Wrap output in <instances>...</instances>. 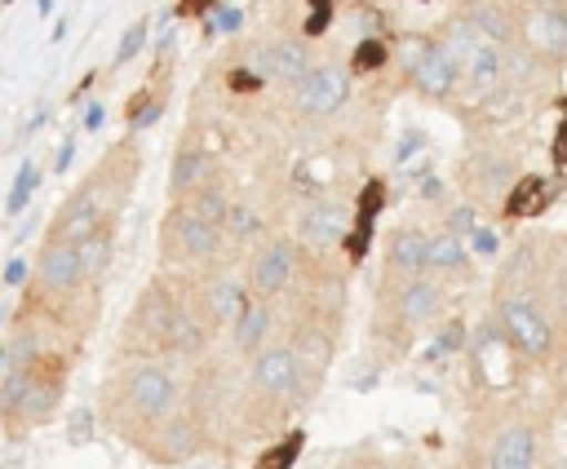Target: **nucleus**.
Here are the masks:
<instances>
[{
  "instance_id": "f257e3e1",
  "label": "nucleus",
  "mask_w": 567,
  "mask_h": 469,
  "mask_svg": "<svg viewBox=\"0 0 567 469\" xmlns=\"http://www.w3.org/2000/svg\"><path fill=\"white\" fill-rule=\"evenodd\" d=\"M182 407H186V394L168 358H128V363L120 358L97 394L102 425L128 447H142Z\"/></svg>"
},
{
  "instance_id": "f03ea898",
  "label": "nucleus",
  "mask_w": 567,
  "mask_h": 469,
  "mask_svg": "<svg viewBox=\"0 0 567 469\" xmlns=\"http://www.w3.org/2000/svg\"><path fill=\"white\" fill-rule=\"evenodd\" d=\"M137 168H142V150L133 137H124L120 146H111L102 155V164L66 195V204L58 208L53 226L44 239H62V243H75L80 234H89L93 226H115L133 181H137Z\"/></svg>"
},
{
  "instance_id": "7ed1b4c3",
  "label": "nucleus",
  "mask_w": 567,
  "mask_h": 469,
  "mask_svg": "<svg viewBox=\"0 0 567 469\" xmlns=\"http://www.w3.org/2000/svg\"><path fill=\"white\" fill-rule=\"evenodd\" d=\"M66 376H71V354L49 350L22 367L4 372V389H0V425L9 438H22L40 425H49L58 416V403L66 394Z\"/></svg>"
},
{
  "instance_id": "20e7f679",
  "label": "nucleus",
  "mask_w": 567,
  "mask_h": 469,
  "mask_svg": "<svg viewBox=\"0 0 567 469\" xmlns=\"http://www.w3.org/2000/svg\"><path fill=\"white\" fill-rule=\"evenodd\" d=\"M239 429L244 434H266L275 429L288 411L301 407V394H297V358L288 350V341H270L261 345L248 367H244V389H239Z\"/></svg>"
},
{
  "instance_id": "39448f33",
  "label": "nucleus",
  "mask_w": 567,
  "mask_h": 469,
  "mask_svg": "<svg viewBox=\"0 0 567 469\" xmlns=\"http://www.w3.org/2000/svg\"><path fill=\"white\" fill-rule=\"evenodd\" d=\"M443 305H447V288L434 274L381 279L377 283V301H372V341H381L385 354L399 358L408 350V341L416 336V327L439 319Z\"/></svg>"
},
{
  "instance_id": "423d86ee",
  "label": "nucleus",
  "mask_w": 567,
  "mask_h": 469,
  "mask_svg": "<svg viewBox=\"0 0 567 469\" xmlns=\"http://www.w3.org/2000/svg\"><path fill=\"white\" fill-rule=\"evenodd\" d=\"M545 420L527 407H483V438L470 434V469H545Z\"/></svg>"
},
{
  "instance_id": "0eeeda50",
  "label": "nucleus",
  "mask_w": 567,
  "mask_h": 469,
  "mask_svg": "<svg viewBox=\"0 0 567 469\" xmlns=\"http://www.w3.org/2000/svg\"><path fill=\"white\" fill-rule=\"evenodd\" d=\"M439 44H443V53L452 62L456 93H470L474 102H487V97H496L505 88V44H492L465 18H452L439 31Z\"/></svg>"
},
{
  "instance_id": "6e6552de",
  "label": "nucleus",
  "mask_w": 567,
  "mask_h": 469,
  "mask_svg": "<svg viewBox=\"0 0 567 469\" xmlns=\"http://www.w3.org/2000/svg\"><path fill=\"white\" fill-rule=\"evenodd\" d=\"M217 257H221V226L204 221L182 199H168V212L159 221V261H164V270L190 274V270L213 265Z\"/></svg>"
},
{
  "instance_id": "1a4fd4ad",
  "label": "nucleus",
  "mask_w": 567,
  "mask_h": 469,
  "mask_svg": "<svg viewBox=\"0 0 567 469\" xmlns=\"http://www.w3.org/2000/svg\"><path fill=\"white\" fill-rule=\"evenodd\" d=\"M301 274V248L292 239H261L252 243L248 261H244V283L252 296L279 301Z\"/></svg>"
},
{
  "instance_id": "9d476101",
  "label": "nucleus",
  "mask_w": 567,
  "mask_h": 469,
  "mask_svg": "<svg viewBox=\"0 0 567 469\" xmlns=\"http://www.w3.org/2000/svg\"><path fill=\"white\" fill-rule=\"evenodd\" d=\"M514 177H518V159L509 150H492V146L470 150L461 159V168H456V181H461L470 208H487V204L505 199V190L514 186Z\"/></svg>"
},
{
  "instance_id": "9b49d317",
  "label": "nucleus",
  "mask_w": 567,
  "mask_h": 469,
  "mask_svg": "<svg viewBox=\"0 0 567 469\" xmlns=\"http://www.w3.org/2000/svg\"><path fill=\"white\" fill-rule=\"evenodd\" d=\"M350 234V208L341 199H310L297 217H292V243L306 257H328L332 248H341Z\"/></svg>"
},
{
  "instance_id": "f8f14e48",
  "label": "nucleus",
  "mask_w": 567,
  "mask_h": 469,
  "mask_svg": "<svg viewBox=\"0 0 567 469\" xmlns=\"http://www.w3.org/2000/svg\"><path fill=\"white\" fill-rule=\"evenodd\" d=\"M403 66H408V80L421 97L447 102L456 93V75H452V62H447L439 35H412L403 44Z\"/></svg>"
},
{
  "instance_id": "ddd939ff",
  "label": "nucleus",
  "mask_w": 567,
  "mask_h": 469,
  "mask_svg": "<svg viewBox=\"0 0 567 469\" xmlns=\"http://www.w3.org/2000/svg\"><path fill=\"white\" fill-rule=\"evenodd\" d=\"M350 97V71L337 62H315L297 84H292V106L301 119H328L346 106Z\"/></svg>"
},
{
  "instance_id": "4468645a",
  "label": "nucleus",
  "mask_w": 567,
  "mask_h": 469,
  "mask_svg": "<svg viewBox=\"0 0 567 469\" xmlns=\"http://www.w3.org/2000/svg\"><path fill=\"white\" fill-rule=\"evenodd\" d=\"M514 44L527 49L545 66H563L567 62V9L563 4H554V9H527L514 22Z\"/></svg>"
},
{
  "instance_id": "2eb2a0df",
  "label": "nucleus",
  "mask_w": 567,
  "mask_h": 469,
  "mask_svg": "<svg viewBox=\"0 0 567 469\" xmlns=\"http://www.w3.org/2000/svg\"><path fill=\"white\" fill-rule=\"evenodd\" d=\"M248 66H252L266 84L292 88V84L315 66V58H310V49H306V35H266V40H257Z\"/></svg>"
},
{
  "instance_id": "dca6fc26",
  "label": "nucleus",
  "mask_w": 567,
  "mask_h": 469,
  "mask_svg": "<svg viewBox=\"0 0 567 469\" xmlns=\"http://www.w3.org/2000/svg\"><path fill=\"white\" fill-rule=\"evenodd\" d=\"M204 447V434H199V425H195V416L182 407L177 416H168L137 451L151 460V465H186L195 451Z\"/></svg>"
},
{
  "instance_id": "f3484780",
  "label": "nucleus",
  "mask_w": 567,
  "mask_h": 469,
  "mask_svg": "<svg viewBox=\"0 0 567 469\" xmlns=\"http://www.w3.org/2000/svg\"><path fill=\"white\" fill-rule=\"evenodd\" d=\"M270 327H275V301L266 296H248V305L239 310V319L226 327V345L235 358H252L261 345H270Z\"/></svg>"
},
{
  "instance_id": "a211bd4d",
  "label": "nucleus",
  "mask_w": 567,
  "mask_h": 469,
  "mask_svg": "<svg viewBox=\"0 0 567 469\" xmlns=\"http://www.w3.org/2000/svg\"><path fill=\"white\" fill-rule=\"evenodd\" d=\"M208 181H217V159H213L208 146L186 137L177 146V155H173V168H168V199H182V195H190V190H199Z\"/></svg>"
},
{
  "instance_id": "6ab92c4d",
  "label": "nucleus",
  "mask_w": 567,
  "mask_h": 469,
  "mask_svg": "<svg viewBox=\"0 0 567 469\" xmlns=\"http://www.w3.org/2000/svg\"><path fill=\"white\" fill-rule=\"evenodd\" d=\"M425 274V230L403 221L385 234V265L381 279H416Z\"/></svg>"
},
{
  "instance_id": "aec40b11",
  "label": "nucleus",
  "mask_w": 567,
  "mask_h": 469,
  "mask_svg": "<svg viewBox=\"0 0 567 469\" xmlns=\"http://www.w3.org/2000/svg\"><path fill=\"white\" fill-rule=\"evenodd\" d=\"M554 195H558V186H554L549 177H540V173H518L514 186H509L505 199H501V217H505V221H532V217H540V212L554 204Z\"/></svg>"
},
{
  "instance_id": "412c9836",
  "label": "nucleus",
  "mask_w": 567,
  "mask_h": 469,
  "mask_svg": "<svg viewBox=\"0 0 567 469\" xmlns=\"http://www.w3.org/2000/svg\"><path fill=\"white\" fill-rule=\"evenodd\" d=\"M425 274H434V279H465L470 274V252H465L456 230L443 226V230L425 234Z\"/></svg>"
},
{
  "instance_id": "4be33fe9",
  "label": "nucleus",
  "mask_w": 567,
  "mask_h": 469,
  "mask_svg": "<svg viewBox=\"0 0 567 469\" xmlns=\"http://www.w3.org/2000/svg\"><path fill=\"white\" fill-rule=\"evenodd\" d=\"M381 204H385V181H381V177H372V181L359 190V204H354V217H350V234H346V243H341L354 261H363V252H368L372 221H377Z\"/></svg>"
},
{
  "instance_id": "5701e85b",
  "label": "nucleus",
  "mask_w": 567,
  "mask_h": 469,
  "mask_svg": "<svg viewBox=\"0 0 567 469\" xmlns=\"http://www.w3.org/2000/svg\"><path fill=\"white\" fill-rule=\"evenodd\" d=\"M75 252H80L84 279L102 283V274L111 270V257H115V226H93L89 234L75 239Z\"/></svg>"
},
{
  "instance_id": "b1692460",
  "label": "nucleus",
  "mask_w": 567,
  "mask_h": 469,
  "mask_svg": "<svg viewBox=\"0 0 567 469\" xmlns=\"http://www.w3.org/2000/svg\"><path fill=\"white\" fill-rule=\"evenodd\" d=\"M266 239V217L252 208V204H230L226 208V221H221V243H235V248H252Z\"/></svg>"
},
{
  "instance_id": "393cba45",
  "label": "nucleus",
  "mask_w": 567,
  "mask_h": 469,
  "mask_svg": "<svg viewBox=\"0 0 567 469\" xmlns=\"http://www.w3.org/2000/svg\"><path fill=\"white\" fill-rule=\"evenodd\" d=\"M182 204H186V208H195L204 221L221 226V221H226V208H230V195H226V186H221V181H208V186H199V190L182 195Z\"/></svg>"
},
{
  "instance_id": "a878e982",
  "label": "nucleus",
  "mask_w": 567,
  "mask_h": 469,
  "mask_svg": "<svg viewBox=\"0 0 567 469\" xmlns=\"http://www.w3.org/2000/svg\"><path fill=\"white\" fill-rule=\"evenodd\" d=\"M385 62H390V44H385L381 35H368V40H359L354 53H350V75H372V71H381Z\"/></svg>"
},
{
  "instance_id": "bb28decb",
  "label": "nucleus",
  "mask_w": 567,
  "mask_h": 469,
  "mask_svg": "<svg viewBox=\"0 0 567 469\" xmlns=\"http://www.w3.org/2000/svg\"><path fill=\"white\" fill-rule=\"evenodd\" d=\"M301 447H306V434H301V429H288L270 451H261L257 469H292L297 456H301Z\"/></svg>"
},
{
  "instance_id": "cd10ccee",
  "label": "nucleus",
  "mask_w": 567,
  "mask_h": 469,
  "mask_svg": "<svg viewBox=\"0 0 567 469\" xmlns=\"http://www.w3.org/2000/svg\"><path fill=\"white\" fill-rule=\"evenodd\" d=\"M226 84H230L235 93H257V88H261L266 80H261V75L252 71V66H239V71H230V75H226Z\"/></svg>"
},
{
  "instance_id": "c85d7f7f",
  "label": "nucleus",
  "mask_w": 567,
  "mask_h": 469,
  "mask_svg": "<svg viewBox=\"0 0 567 469\" xmlns=\"http://www.w3.org/2000/svg\"><path fill=\"white\" fill-rule=\"evenodd\" d=\"M337 469H390V465H385L377 451H350V456H346Z\"/></svg>"
},
{
  "instance_id": "c756f323",
  "label": "nucleus",
  "mask_w": 567,
  "mask_h": 469,
  "mask_svg": "<svg viewBox=\"0 0 567 469\" xmlns=\"http://www.w3.org/2000/svg\"><path fill=\"white\" fill-rule=\"evenodd\" d=\"M549 155H554V164H558V168H567V115H563V119H558V128H554Z\"/></svg>"
},
{
  "instance_id": "7c9ffc66",
  "label": "nucleus",
  "mask_w": 567,
  "mask_h": 469,
  "mask_svg": "<svg viewBox=\"0 0 567 469\" xmlns=\"http://www.w3.org/2000/svg\"><path fill=\"white\" fill-rule=\"evenodd\" d=\"M328 18H332V9H310V18H306V40L319 35V31L328 27Z\"/></svg>"
},
{
  "instance_id": "2f4dec72",
  "label": "nucleus",
  "mask_w": 567,
  "mask_h": 469,
  "mask_svg": "<svg viewBox=\"0 0 567 469\" xmlns=\"http://www.w3.org/2000/svg\"><path fill=\"white\" fill-rule=\"evenodd\" d=\"M137 40H142V27H133V31L124 35V49H120V58H128V53H137Z\"/></svg>"
},
{
  "instance_id": "473e14b6",
  "label": "nucleus",
  "mask_w": 567,
  "mask_h": 469,
  "mask_svg": "<svg viewBox=\"0 0 567 469\" xmlns=\"http://www.w3.org/2000/svg\"><path fill=\"white\" fill-rule=\"evenodd\" d=\"M523 9H554V4H563L567 9V0H518Z\"/></svg>"
},
{
  "instance_id": "72a5a7b5",
  "label": "nucleus",
  "mask_w": 567,
  "mask_h": 469,
  "mask_svg": "<svg viewBox=\"0 0 567 469\" xmlns=\"http://www.w3.org/2000/svg\"><path fill=\"white\" fill-rule=\"evenodd\" d=\"M310 9H332V0H310Z\"/></svg>"
},
{
  "instance_id": "f704fd0d",
  "label": "nucleus",
  "mask_w": 567,
  "mask_h": 469,
  "mask_svg": "<svg viewBox=\"0 0 567 469\" xmlns=\"http://www.w3.org/2000/svg\"><path fill=\"white\" fill-rule=\"evenodd\" d=\"M190 4H195V0H182V13H186V9H190Z\"/></svg>"
},
{
  "instance_id": "c9c22d12",
  "label": "nucleus",
  "mask_w": 567,
  "mask_h": 469,
  "mask_svg": "<svg viewBox=\"0 0 567 469\" xmlns=\"http://www.w3.org/2000/svg\"><path fill=\"white\" fill-rule=\"evenodd\" d=\"M563 106H567V97H563Z\"/></svg>"
}]
</instances>
